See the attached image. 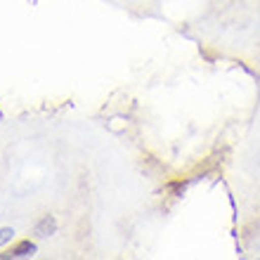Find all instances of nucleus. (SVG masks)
<instances>
[{"mask_svg": "<svg viewBox=\"0 0 260 260\" xmlns=\"http://www.w3.org/2000/svg\"><path fill=\"white\" fill-rule=\"evenodd\" d=\"M31 255H36V244L28 239H21L7 253H0V258H31Z\"/></svg>", "mask_w": 260, "mask_h": 260, "instance_id": "nucleus-1", "label": "nucleus"}, {"mask_svg": "<svg viewBox=\"0 0 260 260\" xmlns=\"http://www.w3.org/2000/svg\"><path fill=\"white\" fill-rule=\"evenodd\" d=\"M57 232V220L52 215H43L38 220V225H36V234L38 237H52Z\"/></svg>", "mask_w": 260, "mask_h": 260, "instance_id": "nucleus-2", "label": "nucleus"}, {"mask_svg": "<svg viewBox=\"0 0 260 260\" xmlns=\"http://www.w3.org/2000/svg\"><path fill=\"white\" fill-rule=\"evenodd\" d=\"M14 230L12 227H0V246H5L7 241H12Z\"/></svg>", "mask_w": 260, "mask_h": 260, "instance_id": "nucleus-3", "label": "nucleus"}]
</instances>
